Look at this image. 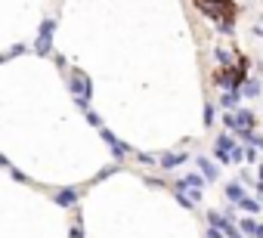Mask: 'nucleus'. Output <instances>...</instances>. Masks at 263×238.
<instances>
[{"label":"nucleus","mask_w":263,"mask_h":238,"mask_svg":"<svg viewBox=\"0 0 263 238\" xmlns=\"http://www.w3.org/2000/svg\"><path fill=\"white\" fill-rule=\"evenodd\" d=\"M257 183H263V164H260V173H257Z\"/></svg>","instance_id":"obj_23"},{"label":"nucleus","mask_w":263,"mask_h":238,"mask_svg":"<svg viewBox=\"0 0 263 238\" xmlns=\"http://www.w3.org/2000/svg\"><path fill=\"white\" fill-rule=\"evenodd\" d=\"M53 34H56V22L47 19V22L41 25V31H37V41H34V53H37V56H50V50H53Z\"/></svg>","instance_id":"obj_2"},{"label":"nucleus","mask_w":263,"mask_h":238,"mask_svg":"<svg viewBox=\"0 0 263 238\" xmlns=\"http://www.w3.org/2000/svg\"><path fill=\"white\" fill-rule=\"evenodd\" d=\"M186 161H189L186 152H167V155L158 158V164H161L164 170H174V167H180V164H186Z\"/></svg>","instance_id":"obj_7"},{"label":"nucleus","mask_w":263,"mask_h":238,"mask_svg":"<svg viewBox=\"0 0 263 238\" xmlns=\"http://www.w3.org/2000/svg\"><path fill=\"white\" fill-rule=\"evenodd\" d=\"M68 238H84V229H81V213L74 216V223H71V232H68Z\"/></svg>","instance_id":"obj_14"},{"label":"nucleus","mask_w":263,"mask_h":238,"mask_svg":"<svg viewBox=\"0 0 263 238\" xmlns=\"http://www.w3.org/2000/svg\"><path fill=\"white\" fill-rule=\"evenodd\" d=\"M0 167H10V161H7V158H4V155H0Z\"/></svg>","instance_id":"obj_22"},{"label":"nucleus","mask_w":263,"mask_h":238,"mask_svg":"<svg viewBox=\"0 0 263 238\" xmlns=\"http://www.w3.org/2000/svg\"><path fill=\"white\" fill-rule=\"evenodd\" d=\"M204 183H208V180H204L201 173H186V176L177 183V189H183V192H201Z\"/></svg>","instance_id":"obj_5"},{"label":"nucleus","mask_w":263,"mask_h":238,"mask_svg":"<svg viewBox=\"0 0 263 238\" xmlns=\"http://www.w3.org/2000/svg\"><path fill=\"white\" fill-rule=\"evenodd\" d=\"M68 87H71L74 99H90V96H93V84H90V77H84L81 71H74V74H71Z\"/></svg>","instance_id":"obj_3"},{"label":"nucleus","mask_w":263,"mask_h":238,"mask_svg":"<svg viewBox=\"0 0 263 238\" xmlns=\"http://www.w3.org/2000/svg\"><path fill=\"white\" fill-rule=\"evenodd\" d=\"M238 207H241V210H248V213H257V210H263V204H260L257 198H245V201H238Z\"/></svg>","instance_id":"obj_13"},{"label":"nucleus","mask_w":263,"mask_h":238,"mask_svg":"<svg viewBox=\"0 0 263 238\" xmlns=\"http://www.w3.org/2000/svg\"><path fill=\"white\" fill-rule=\"evenodd\" d=\"M214 117H217V111H214V105H208L204 108V124H214Z\"/></svg>","instance_id":"obj_18"},{"label":"nucleus","mask_w":263,"mask_h":238,"mask_svg":"<svg viewBox=\"0 0 263 238\" xmlns=\"http://www.w3.org/2000/svg\"><path fill=\"white\" fill-rule=\"evenodd\" d=\"M10 176H13V180H16V183H31V180H28V176H25V173H22V170H16V167H13V164H10Z\"/></svg>","instance_id":"obj_16"},{"label":"nucleus","mask_w":263,"mask_h":238,"mask_svg":"<svg viewBox=\"0 0 263 238\" xmlns=\"http://www.w3.org/2000/svg\"><path fill=\"white\" fill-rule=\"evenodd\" d=\"M99 133H102V140L108 143V149H111V158H115V161H124V158H127V146H124V143H121V140H118L111 130H105V127H99Z\"/></svg>","instance_id":"obj_4"},{"label":"nucleus","mask_w":263,"mask_h":238,"mask_svg":"<svg viewBox=\"0 0 263 238\" xmlns=\"http://www.w3.org/2000/svg\"><path fill=\"white\" fill-rule=\"evenodd\" d=\"M232 149H235V143H232L229 136H220V140H217V152H214L217 161H220V164H229V161H232Z\"/></svg>","instance_id":"obj_6"},{"label":"nucleus","mask_w":263,"mask_h":238,"mask_svg":"<svg viewBox=\"0 0 263 238\" xmlns=\"http://www.w3.org/2000/svg\"><path fill=\"white\" fill-rule=\"evenodd\" d=\"M238 102H241V93H238V87H235V90H229V93L223 96V105H226L229 111H235V105H238Z\"/></svg>","instance_id":"obj_12"},{"label":"nucleus","mask_w":263,"mask_h":238,"mask_svg":"<svg viewBox=\"0 0 263 238\" xmlns=\"http://www.w3.org/2000/svg\"><path fill=\"white\" fill-rule=\"evenodd\" d=\"M198 173H201L204 180H211V183L220 180V167H217L211 158H204V155H198Z\"/></svg>","instance_id":"obj_8"},{"label":"nucleus","mask_w":263,"mask_h":238,"mask_svg":"<svg viewBox=\"0 0 263 238\" xmlns=\"http://www.w3.org/2000/svg\"><path fill=\"white\" fill-rule=\"evenodd\" d=\"M137 161L140 164H158V158L155 155H146V152H137Z\"/></svg>","instance_id":"obj_15"},{"label":"nucleus","mask_w":263,"mask_h":238,"mask_svg":"<svg viewBox=\"0 0 263 238\" xmlns=\"http://www.w3.org/2000/svg\"><path fill=\"white\" fill-rule=\"evenodd\" d=\"M84 114H87V121H90V124H93V127H96V130H99V127H102V121H99V114H93V111H90V108H87V111H84Z\"/></svg>","instance_id":"obj_17"},{"label":"nucleus","mask_w":263,"mask_h":238,"mask_svg":"<svg viewBox=\"0 0 263 238\" xmlns=\"http://www.w3.org/2000/svg\"><path fill=\"white\" fill-rule=\"evenodd\" d=\"M245 158H248V161H251V164H254V161H257V158H260V155H257V146H251V149H245Z\"/></svg>","instance_id":"obj_19"},{"label":"nucleus","mask_w":263,"mask_h":238,"mask_svg":"<svg viewBox=\"0 0 263 238\" xmlns=\"http://www.w3.org/2000/svg\"><path fill=\"white\" fill-rule=\"evenodd\" d=\"M78 198H81V192H78V189H59V192L53 195V201H56L59 207H74V204H78Z\"/></svg>","instance_id":"obj_9"},{"label":"nucleus","mask_w":263,"mask_h":238,"mask_svg":"<svg viewBox=\"0 0 263 238\" xmlns=\"http://www.w3.org/2000/svg\"><path fill=\"white\" fill-rule=\"evenodd\" d=\"M226 127H235V133L248 136V133L254 130V114H251V111H245V108H235V111H229V114H226Z\"/></svg>","instance_id":"obj_1"},{"label":"nucleus","mask_w":263,"mask_h":238,"mask_svg":"<svg viewBox=\"0 0 263 238\" xmlns=\"http://www.w3.org/2000/svg\"><path fill=\"white\" fill-rule=\"evenodd\" d=\"M238 226H241V229H245V235H251V238H260V235H263V226H257L254 220H241Z\"/></svg>","instance_id":"obj_11"},{"label":"nucleus","mask_w":263,"mask_h":238,"mask_svg":"<svg viewBox=\"0 0 263 238\" xmlns=\"http://www.w3.org/2000/svg\"><path fill=\"white\" fill-rule=\"evenodd\" d=\"M245 93H248V96H257V93H260V87H257V84H248V87H245Z\"/></svg>","instance_id":"obj_20"},{"label":"nucleus","mask_w":263,"mask_h":238,"mask_svg":"<svg viewBox=\"0 0 263 238\" xmlns=\"http://www.w3.org/2000/svg\"><path fill=\"white\" fill-rule=\"evenodd\" d=\"M143 180H146L149 186H164V180H155V176H143Z\"/></svg>","instance_id":"obj_21"},{"label":"nucleus","mask_w":263,"mask_h":238,"mask_svg":"<svg viewBox=\"0 0 263 238\" xmlns=\"http://www.w3.org/2000/svg\"><path fill=\"white\" fill-rule=\"evenodd\" d=\"M226 198H229V201H235V204H238V201H245V198H248V195H245V189H241V186H238V183H229V186H226Z\"/></svg>","instance_id":"obj_10"}]
</instances>
